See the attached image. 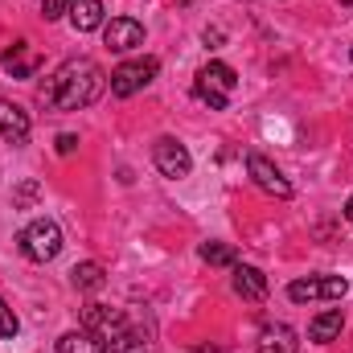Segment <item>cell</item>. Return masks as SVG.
Masks as SVG:
<instances>
[{
  "instance_id": "1",
  "label": "cell",
  "mask_w": 353,
  "mask_h": 353,
  "mask_svg": "<svg viewBox=\"0 0 353 353\" xmlns=\"http://www.w3.org/2000/svg\"><path fill=\"white\" fill-rule=\"evenodd\" d=\"M107 90V74L90 58H70L54 70V79L41 87V103L50 111H83Z\"/></svg>"
},
{
  "instance_id": "2",
  "label": "cell",
  "mask_w": 353,
  "mask_h": 353,
  "mask_svg": "<svg viewBox=\"0 0 353 353\" xmlns=\"http://www.w3.org/2000/svg\"><path fill=\"white\" fill-rule=\"evenodd\" d=\"M234 87H239V74H234L226 62H205V66L197 70V79H193V94H197L205 107H214V111H226Z\"/></svg>"
},
{
  "instance_id": "3",
  "label": "cell",
  "mask_w": 353,
  "mask_h": 353,
  "mask_svg": "<svg viewBox=\"0 0 353 353\" xmlns=\"http://www.w3.org/2000/svg\"><path fill=\"white\" fill-rule=\"evenodd\" d=\"M21 251L33 259V263H50L62 255V226L54 218H33L25 230H21Z\"/></svg>"
},
{
  "instance_id": "4",
  "label": "cell",
  "mask_w": 353,
  "mask_h": 353,
  "mask_svg": "<svg viewBox=\"0 0 353 353\" xmlns=\"http://www.w3.org/2000/svg\"><path fill=\"white\" fill-rule=\"evenodd\" d=\"M157 74H161V62H157V58H132V62H119V66L111 70L107 87H111L115 99H132L136 90L148 87Z\"/></svg>"
},
{
  "instance_id": "5",
  "label": "cell",
  "mask_w": 353,
  "mask_h": 353,
  "mask_svg": "<svg viewBox=\"0 0 353 353\" xmlns=\"http://www.w3.org/2000/svg\"><path fill=\"white\" fill-rule=\"evenodd\" d=\"M350 292L345 275H308V279H292L288 283V300L296 304H312V300H341Z\"/></svg>"
},
{
  "instance_id": "6",
  "label": "cell",
  "mask_w": 353,
  "mask_h": 353,
  "mask_svg": "<svg viewBox=\"0 0 353 353\" xmlns=\"http://www.w3.org/2000/svg\"><path fill=\"white\" fill-rule=\"evenodd\" d=\"M152 165L161 169V176L181 181V176H189V169H193V157H189V148H185L176 136H161V140L152 144Z\"/></svg>"
},
{
  "instance_id": "7",
  "label": "cell",
  "mask_w": 353,
  "mask_h": 353,
  "mask_svg": "<svg viewBox=\"0 0 353 353\" xmlns=\"http://www.w3.org/2000/svg\"><path fill=\"white\" fill-rule=\"evenodd\" d=\"M103 46L115 50V54L140 50V46H144V25H140L136 17H111V21L103 25Z\"/></svg>"
},
{
  "instance_id": "8",
  "label": "cell",
  "mask_w": 353,
  "mask_h": 353,
  "mask_svg": "<svg viewBox=\"0 0 353 353\" xmlns=\"http://www.w3.org/2000/svg\"><path fill=\"white\" fill-rule=\"evenodd\" d=\"M247 173H251V181H255L263 193H271V197H279V201H288V197H292V181L279 173L263 152H251V157H247Z\"/></svg>"
},
{
  "instance_id": "9",
  "label": "cell",
  "mask_w": 353,
  "mask_h": 353,
  "mask_svg": "<svg viewBox=\"0 0 353 353\" xmlns=\"http://www.w3.org/2000/svg\"><path fill=\"white\" fill-rule=\"evenodd\" d=\"M29 132H33L29 111L17 107V103H8V99H0V136L8 144H29Z\"/></svg>"
},
{
  "instance_id": "10",
  "label": "cell",
  "mask_w": 353,
  "mask_h": 353,
  "mask_svg": "<svg viewBox=\"0 0 353 353\" xmlns=\"http://www.w3.org/2000/svg\"><path fill=\"white\" fill-rule=\"evenodd\" d=\"M234 292L243 296V300H251V304H259V300H267V275L259 271V267H251V263H234Z\"/></svg>"
},
{
  "instance_id": "11",
  "label": "cell",
  "mask_w": 353,
  "mask_h": 353,
  "mask_svg": "<svg viewBox=\"0 0 353 353\" xmlns=\"http://www.w3.org/2000/svg\"><path fill=\"white\" fill-rule=\"evenodd\" d=\"M0 66H4L12 79H33V74H37V66H41V58H37V54H29V41H12V46L0 54Z\"/></svg>"
},
{
  "instance_id": "12",
  "label": "cell",
  "mask_w": 353,
  "mask_h": 353,
  "mask_svg": "<svg viewBox=\"0 0 353 353\" xmlns=\"http://www.w3.org/2000/svg\"><path fill=\"white\" fill-rule=\"evenodd\" d=\"M300 341H296V329L292 325H267L259 333V353H296Z\"/></svg>"
},
{
  "instance_id": "13",
  "label": "cell",
  "mask_w": 353,
  "mask_h": 353,
  "mask_svg": "<svg viewBox=\"0 0 353 353\" xmlns=\"http://www.w3.org/2000/svg\"><path fill=\"white\" fill-rule=\"evenodd\" d=\"M58 353H107V341L90 329H70L58 337Z\"/></svg>"
},
{
  "instance_id": "14",
  "label": "cell",
  "mask_w": 353,
  "mask_h": 353,
  "mask_svg": "<svg viewBox=\"0 0 353 353\" xmlns=\"http://www.w3.org/2000/svg\"><path fill=\"white\" fill-rule=\"evenodd\" d=\"M341 329H345V312H341V308H325L321 316H312V325H308V337H312L316 345H325V341H333Z\"/></svg>"
},
{
  "instance_id": "15",
  "label": "cell",
  "mask_w": 353,
  "mask_h": 353,
  "mask_svg": "<svg viewBox=\"0 0 353 353\" xmlns=\"http://www.w3.org/2000/svg\"><path fill=\"white\" fill-rule=\"evenodd\" d=\"M70 25L79 29V33H94V29H103L107 21H103V0H74V8H70Z\"/></svg>"
},
{
  "instance_id": "16",
  "label": "cell",
  "mask_w": 353,
  "mask_h": 353,
  "mask_svg": "<svg viewBox=\"0 0 353 353\" xmlns=\"http://www.w3.org/2000/svg\"><path fill=\"white\" fill-rule=\"evenodd\" d=\"M70 283H74L79 292H99V288L107 283V271H103V263L87 259V263H79L74 271H70Z\"/></svg>"
},
{
  "instance_id": "17",
  "label": "cell",
  "mask_w": 353,
  "mask_h": 353,
  "mask_svg": "<svg viewBox=\"0 0 353 353\" xmlns=\"http://www.w3.org/2000/svg\"><path fill=\"white\" fill-rule=\"evenodd\" d=\"M197 255H201V263H210V267H234L239 263V251L230 243H201Z\"/></svg>"
},
{
  "instance_id": "18",
  "label": "cell",
  "mask_w": 353,
  "mask_h": 353,
  "mask_svg": "<svg viewBox=\"0 0 353 353\" xmlns=\"http://www.w3.org/2000/svg\"><path fill=\"white\" fill-rule=\"evenodd\" d=\"M37 197H41V181H21L17 189H12V205L17 210H29V205H37Z\"/></svg>"
},
{
  "instance_id": "19",
  "label": "cell",
  "mask_w": 353,
  "mask_h": 353,
  "mask_svg": "<svg viewBox=\"0 0 353 353\" xmlns=\"http://www.w3.org/2000/svg\"><path fill=\"white\" fill-rule=\"evenodd\" d=\"M17 333H21V321H17V312L8 308V300L0 296V337H4V341H12Z\"/></svg>"
},
{
  "instance_id": "20",
  "label": "cell",
  "mask_w": 353,
  "mask_h": 353,
  "mask_svg": "<svg viewBox=\"0 0 353 353\" xmlns=\"http://www.w3.org/2000/svg\"><path fill=\"white\" fill-rule=\"evenodd\" d=\"M70 8H74V0H41L46 21H62V17H70Z\"/></svg>"
},
{
  "instance_id": "21",
  "label": "cell",
  "mask_w": 353,
  "mask_h": 353,
  "mask_svg": "<svg viewBox=\"0 0 353 353\" xmlns=\"http://www.w3.org/2000/svg\"><path fill=\"white\" fill-rule=\"evenodd\" d=\"M54 148H58V157H70V152L79 148V136H74V132H62V136L54 140Z\"/></svg>"
},
{
  "instance_id": "22",
  "label": "cell",
  "mask_w": 353,
  "mask_h": 353,
  "mask_svg": "<svg viewBox=\"0 0 353 353\" xmlns=\"http://www.w3.org/2000/svg\"><path fill=\"white\" fill-rule=\"evenodd\" d=\"M345 222L353 226V193H350V201H345Z\"/></svg>"
},
{
  "instance_id": "23",
  "label": "cell",
  "mask_w": 353,
  "mask_h": 353,
  "mask_svg": "<svg viewBox=\"0 0 353 353\" xmlns=\"http://www.w3.org/2000/svg\"><path fill=\"white\" fill-rule=\"evenodd\" d=\"M341 4H353V0H341Z\"/></svg>"
},
{
  "instance_id": "24",
  "label": "cell",
  "mask_w": 353,
  "mask_h": 353,
  "mask_svg": "<svg viewBox=\"0 0 353 353\" xmlns=\"http://www.w3.org/2000/svg\"><path fill=\"white\" fill-rule=\"evenodd\" d=\"M350 58H353V50H350Z\"/></svg>"
}]
</instances>
